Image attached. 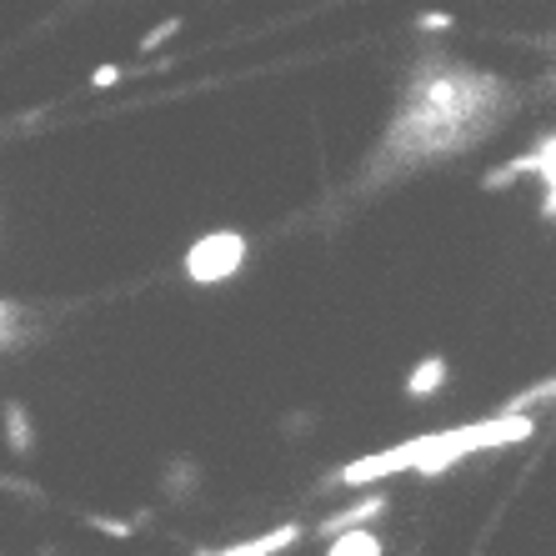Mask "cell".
Wrapping results in <instances>:
<instances>
[{"label": "cell", "instance_id": "cell-1", "mask_svg": "<svg viewBox=\"0 0 556 556\" xmlns=\"http://www.w3.org/2000/svg\"><path fill=\"white\" fill-rule=\"evenodd\" d=\"M531 436H536V416H531V411H501V416H486V421H471V426H451V431L416 436V441L391 446V451H371V456L341 466L336 481H341V486H371V481L396 476V471L436 476V471L456 466V461L471 456V451H496V446H516V441H531Z\"/></svg>", "mask_w": 556, "mask_h": 556}, {"label": "cell", "instance_id": "cell-2", "mask_svg": "<svg viewBox=\"0 0 556 556\" xmlns=\"http://www.w3.org/2000/svg\"><path fill=\"white\" fill-rule=\"evenodd\" d=\"M246 256H251V241H246L236 226H216V231H206V236H196V241L186 246L181 271H186V281H196V286H221V281L241 276Z\"/></svg>", "mask_w": 556, "mask_h": 556}, {"label": "cell", "instance_id": "cell-3", "mask_svg": "<svg viewBox=\"0 0 556 556\" xmlns=\"http://www.w3.org/2000/svg\"><path fill=\"white\" fill-rule=\"evenodd\" d=\"M381 511H386V496H381V491H371V496H361L356 506H346V511L326 516V521H321V536L331 541V536H346V531H361V526H371V521H376Z\"/></svg>", "mask_w": 556, "mask_h": 556}, {"label": "cell", "instance_id": "cell-4", "mask_svg": "<svg viewBox=\"0 0 556 556\" xmlns=\"http://www.w3.org/2000/svg\"><path fill=\"white\" fill-rule=\"evenodd\" d=\"M446 376H451V366H446V356H421L411 371H406V396L411 401H431V396H441V386H446Z\"/></svg>", "mask_w": 556, "mask_h": 556}, {"label": "cell", "instance_id": "cell-5", "mask_svg": "<svg viewBox=\"0 0 556 556\" xmlns=\"http://www.w3.org/2000/svg\"><path fill=\"white\" fill-rule=\"evenodd\" d=\"M301 536H306V526L286 521V526H276V531H266V536H256V541H241V546H226V551H216V556H276V551L296 546Z\"/></svg>", "mask_w": 556, "mask_h": 556}, {"label": "cell", "instance_id": "cell-6", "mask_svg": "<svg viewBox=\"0 0 556 556\" xmlns=\"http://www.w3.org/2000/svg\"><path fill=\"white\" fill-rule=\"evenodd\" d=\"M531 161H536V181H541V216L556 221V136L536 141Z\"/></svg>", "mask_w": 556, "mask_h": 556}, {"label": "cell", "instance_id": "cell-7", "mask_svg": "<svg viewBox=\"0 0 556 556\" xmlns=\"http://www.w3.org/2000/svg\"><path fill=\"white\" fill-rule=\"evenodd\" d=\"M326 556H386V541H381L371 526H361V531L331 536V541H326Z\"/></svg>", "mask_w": 556, "mask_h": 556}, {"label": "cell", "instance_id": "cell-8", "mask_svg": "<svg viewBox=\"0 0 556 556\" xmlns=\"http://www.w3.org/2000/svg\"><path fill=\"white\" fill-rule=\"evenodd\" d=\"M0 421H6V441H11V451H31L36 446V426H31V411L21 406V401H6L0 406Z\"/></svg>", "mask_w": 556, "mask_h": 556}, {"label": "cell", "instance_id": "cell-9", "mask_svg": "<svg viewBox=\"0 0 556 556\" xmlns=\"http://www.w3.org/2000/svg\"><path fill=\"white\" fill-rule=\"evenodd\" d=\"M181 26H186L181 16H166L156 31H146V36H141V51H146V56H151V51H161L166 41H176V36H181Z\"/></svg>", "mask_w": 556, "mask_h": 556}, {"label": "cell", "instance_id": "cell-10", "mask_svg": "<svg viewBox=\"0 0 556 556\" xmlns=\"http://www.w3.org/2000/svg\"><path fill=\"white\" fill-rule=\"evenodd\" d=\"M541 401H556V376L551 381H541V386H531L521 401H511L506 411H531V406H541Z\"/></svg>", "mask_w": 556, "mask_h": 556}, {"label": "cell", "instance_id": "cell-11", "mask_svg": "<svg viewBox=\"0 0 556 556\" xmlns=\"http://www.w3.org/2000/svg\"><path fill=\"white\" fill-rule=\"evenodd\" d=\"M456 21H451V11H421L416 16V31H426V36H446Z\"/></svg>", "mask_w": 556, "mask_h": 556}, {"label": "cell", "instance_id": "cell-12", "mask_svg": "<svg viewBox=\"0 0 556 556\" xmlns=\"http://www.w3.org/2000/svg\"><path fill=\"white\" fill-rule=\"evenodd\" d=\"M121 76H126V71H121L116 61H106V66L91 71V86H96V91H111V86H121Z\"/></svg>", "mask_w": 556, "mask_h": 556}, {"label": "cell", "instance_id": "cell-13", "mask_svg": "<svg viewBox=\"0 0 556 556\" xmlns=\"http://www.w3.org/2000/svg\"><path fill=\"white\" fill-rule=\"evenodd\" d=\"M91 526H96V531H106V536H131V526H136V521H121V516H91Z\"/></svg>", "mask_w": 556, "mask_h": 556}]
</instances>
